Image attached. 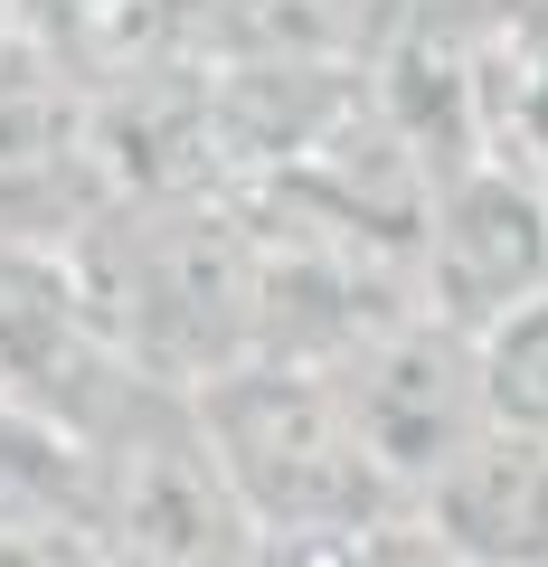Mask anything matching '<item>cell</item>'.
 <instances>
[{"label":"cell","instance_id":"obj_6","mask_svg":"<svg viewBox=\"0 0 548 567\" xmlns=\"http://www.w3.org/2000/svg\"><path fill=\"white\" fill-rule=\"evenodd\" d=\"M104 218L95 152H85V85L58 58L0 66V237L76 246Z\"/></svg>","mask_w":548,"mask_h":567},{"label":"cell","instance_id":"obj_10","mask_svg":"<svg viewBox=\"0 0 548 567\" xmlns=\"http://www.w3.org/2000/svg\"><path fill=\"white\" fill-rule=\"evenodd\" d=\"M473 350H483L492 425H510V435H548V293H529L520 312H502Z\"/></svg>","mask_w":548,"mask_h":567},{"label":"cell","instance_id":"obj_8","mask_svg":"<svg viewBox=\"0 0 548 567\" xmlns=\"http://www.w3.org/2000/svg\"><path fill=\"white\" fill-rule=\"evenodd\" d=\"M369 0H199L208 66H350L369 48Z\"/></svg>","mask_w":548,"mask_h":567},{"label":"cell","instance_id":"obj_9","mask_svg":"<svg viewBox=\"0 0 548 567\" xmlns=\"http://www.w3.org/2000/svg\"><path fill=\"white\" fill-rule=\"evenodd\" d=\"M0 539H85V435L0 398Z\"/></svg>","mask_w":548,"mask_h":567},{"label":"cell","instance_id":"obj_7","mask_svg":"<svg viewBox=\"0 0 548 567\" xmlns=\"http://www.w3.org/2000/svg\"><path fill=\"white\" fill-rule=\"evenodd\" d=\"M454 567H548V435L492 425L483 445L416 502Z\"/></svg>","mask_w":548,"mask_h":567},{"label":"cell","instance_id":"obj_4","mask_svg":"<svg viewBox=\"0 0 548 567\" xmlns=\"http://www.w3.org/2000/svg\"><path fill=\"white\" fill-rule=\"evenodd\" d=\"M529 293H548V181L510 162L445 171L416 237V303L483 341Z\"/></svg>","mask_w":548,"mask_h":567},{"label":"cell","instance_id":"obj_2","mask_svg":"<svg viewBox=\"0 0 548 567\" xmlns=\"http://www.w3.org/2000/svg\"><path fill=\"white\" fill-rule=\"evenodd\" d=\"M85 548L95 567H246L256 520L227 483L189 388L133 379L85 435Z\"/></svg>","mask_w":548,"mask_h":567},{"label":"cell","instance_id":"obj_1","mask_svg":"<svg viewBox=\"0 0 548 567\" xmlns=\"http://www.w3.org/2000/svg\"><path fill=\"white\" fill-rule=\"evenodd\" d=\"M208 416V445H218L227 483H237L256 539H303V529H360L406 511L379 483L360 425H350L341 388L322 360H285V350H256V360L218 369L208 388H189Z\"/></svg>","mask_w":548,"mask_h":567},{"label":"cell","instance_id":"obj_11","mask_svg":"<svg viewBox=\"0 0 548 567\" xmlns=\"http://www.w3.org/2000/svg\"><path fill=\"white\" fill-rule=\"evenodd\" d=\"M246 567H454L445 539H435L416 511H387V520L360 529H303V539H256Z\"/></svg>","mask_w":548,"mask_h":567},{"label":"cell","instance_id":"obj_5","mask_svg":"<svg viewBox=\"0 0 548 567\" xmlns=\"http://www.w3.org/2000/svg\"><path fill=\"white\" fill-rule=\"evenodd\" d=\"M133 379H143V369L114 350V331H104L76 256H66V246L0 237V398L39 406V416L76 425V435H95Z\"/></svg>","mask_w":548,"mask_h":567},{"label":"cell","instance_id":"obj_3","mask_svg":"<svg viewBox=\"0 0 548 567\" xmlns=\"http://www.w3.org/2000/svg\"><path fill=\"white\" fill-rule=\"evenodd\" d=\"M331 388H341V406H350V425H360L379 483L397 492L406 511L492 435L483 350H473V331L435 322L426 303L397 312V322H379L360 350H341V360H331Z\"/></svg>","mask_w":548,"mask_h":567}]
</instances>
